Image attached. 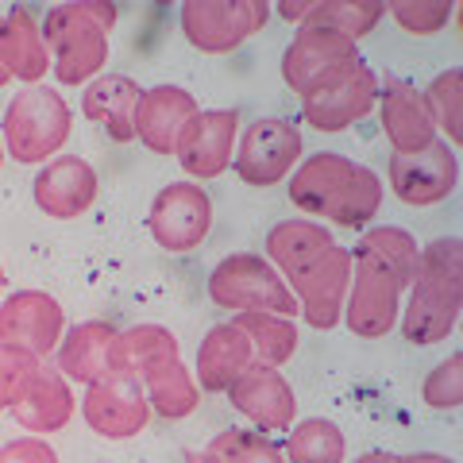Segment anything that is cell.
I'll use <instances>...</instances> for the list:
<instances>
[{
  "label": "cell",
  "mask_w": 463,
  "mask_h": 463,
  "mask_svg": "<svg viewBox=\"0 0 463 463\" xmlns=\"http://www.w3.org/2000/svg\"><path fill=\"white\" fill-rule=\"evenodd\" d=\"M185 463H221V459H216L209 448H205V452H190V456H185Z\"/></svg>",
  "instance_id": "ab89813d"
},
{
  "label": "cell",
  "mask_w": 463,
  "mask_h": 463,
  "mask_svg": "<svg viewBox=\"0 0 463 463\" xmlns=\"http://www.w3.org/2000/svg\"><path fill=\"white\" fill-rule=\"evenodd\" d=\"M251 364H255L251 340L243 336V328L236 321H224V325H213L209 336L201 340L194 379L205 394H224Z\"/></svg>",
  "instance_id": "603a6c76"
},
{
  "label": "cell",
  "mask_w": 463,
  "mask_h": 463,
  "mask_svg": "<svg viewBox=\"0 0 463 463\" xmlns=\"http://www.w3.org/2000/svg\"><path fill=\"white\" fill-rule=\"evenodd\" d=\"M182 344L170 328L163 325H136L116 332L112 352H109V379H143L155 364L163 359H178Z\"/></svg>",
  "instance_id": "484cf974"
},
{
  "label": "cell",
  "mask_w": 463,
  "mask_h": 463,
  "mask_svg": "<svg viewBox=\"0 0 463 463\" xmlns=\"http://www.w3.org/2000/svg\"><path fill=\"white\" fill-rule=\"evenodd\" d=\"M352 58H359L352 39L325 32V27H298L294 43L282 54V81L294 93H306L321 74H328L340 62H352Z\"/></svg>",
  "instance_id": "d6986e66"
},
{
  "label": "cell",
  "mask_w": 463,
  "mask_h": 463,
  "mask_svg": "<svg viewBox=\"0 0 463 463\" xmlns=\"http://www.w3.org/2000/svg\"><path fill=\"white\" fill-rule=\"evenodd\" d=\"M374 105H379V78L364 58L332 66L301 93V116L317 132H344L355 120L371 116Z\"/></svg>",
  "instance_id": "ba28073f"
},
{
  "label": "cell",
  "mask_w": 463,
  "mask_h": 463,
  "mask_svg": "<svg viewBox=\"0 0 463 463\" xmlns=\"http://www.w3.org/2000/svg\"><path fill=\"white\" fill-rule=\"evenodd\" d=\"M147 224H151L155 243L170 255H185L201 248L213 228V201L205 194V185H197V182L163 185L151 201Z\"/></svg>",
  "instance_id": "8fae6325"
},
{
  "label": "cell",
  "mask_w": 463,
  "mask_h": 463,
  "mask_svg": "<svg viewBox=\"0 0 463 463\" xmlns=\"http://www.w3.org/2000/svg\"><path fill=\"white\" fill-rule=\"evenodd\" d=\"M0 463H58V452L47 437H20L0 448Z\"/></svg>",
  "instance_id": "d590c367"
},
{
  "label": "cell",
  "mask_w": 463,
  "mask_h": 463,
  "mask_svg": "<svg viewBox=\"0 0 463 463\" xmlns=\"http://www.w3.org/2000/svg\"><path fill=\"white\" fill-rule=\"evenodd\" d=\"M209 452L221 463H286L279 444H274L270 437H263V432H248V429L216 432Z\"/></svg>",
  "instance_id": "1f68e13d"
},
{
  "label": "cell",
  "mask_w": 463,
  "mask_h": 463,
  "mask_svg": "<svg viewBox=\"0 0 463 463\" xmlns=\"http://www.w3.org/2000/svg\"><path fill=\"white\" fill-rule=\"evenodd\" d=\"M97 170L78 155H58L51 163H43L35 174L32 194L35 205L51 216V221H78L81 213L93 209L97 201Z\"/></svg>",
  "instance_id": "e0dca14e"
},
{
  "label": "cell",
  "mask_w": 463,
  "mask_h": 463,
  "mask_svg": "<svg viewBox=\"0 0 463 463\" xmlns=\"http://www.w3.org/2000/svg\"><path fill=\"white\" fill-rule=\"evenodd\" d=\"M301 163V132L298 124L279 120V116H263L248 132L240 136V151L232 158L240 182L255 185V190H270L282 178L298 170Z\"/></svg>",
  "instance_id": "30bf717a"
},
{
  "label": "cell",
  "mask_w": 463,
  "mask_h": 463,
  "mask_svg": "<svg viewBox=\"0 0 463 463\" xmlns=\"http://www.w3.org/2000/svg\"><path fill=\"white\" fill-rule=\"evenodd\" d=\"M139 383L151 402V413L166 417V421H182V417H190L201 405V386L194 379V371L182 364V355L155 364Z\"/></svg>",
  "instance_id": "4316f807"
},
{
  "label": "cell",
  "mask_w": 463,
  "mask_h": 463,
  "mask_svg": "<svg viewBox=\"0 0 463 463\" xmlns=\"http://www.w3.org/2000/svg\"><path fill=\"white\" fill-rule=\"evenodd\" d=\"M240 136V116L236 109H205L197 112L178 139V163L194 182H213L232 166Z\"/></svg>",
  "instance_id": "5bb4252c"
},
{
  "label": "cell",
  "mask_w": 463,
  "mask_h": 463,
  "mask_svg": "<svg viewBox=\"0 0 463 463\" xmlns=\"http://www.w3.org/2000/svg\"><path fill=\"white\" fill-rule=\"evenodd\" d=\"M182 35L201 54H232L270 20L267 0H185Z\"/></svg>",
  "instance_id": "9c48e42d"
},
{
  "label": "cell",
  "mask_w": 463,
  "mask_h": 463,
  "mask_svg": "<svg viewBox=\"0 0 463 463\" xmlns=\"http://www.w3.org/2000/svg\"><path fill=\"white\" fill-rule=\"evenodd\" d=\"M355 463H394V456H390V452H364Z\"/></svg>",
  "instance_id": "f35d334b"
},
{
  "label": "cell",
  "mask_w": 463,
  "mask_h": 463,
  "mask_svg": "<svg viewBox=\"0 0 463 463\" xmlns=\"http://www.w3.org/2000/svg\"><path fill=\"white\" fill-rule=\"evenodd\" d=\"M267 263L282 274L298 313L317 332L340 325L344 298L352 286V251L332 240L317 221H282L267 232Z\"/></svg>",
  "instance_id": "6da1fadb"
},
{
  "label": "cell",
  "mask_w": 463,
  "mask_h": 463,
  "mask_svg": "<svg viewBox=\"0 0 463 463\" xmlns=\"http://www.w3.org/2000/svg\"><path fill=\"white\" fill-rule=\"evenodd\" d=\"M197 112H201L197 97L185 93L182 85H155V90H143L139 109H136V139L151 155H174L185 124H190Z\"/></svg>",
  "instance_id": "ac0fdd59"
},
{
  "label": "cell",
  "mask_w": 463,
  "mask_h": 463,
  "mask_svg": "<svg viewBox=\"0 0 463 463\" xmlns=\"http://www.w3.org/2000/svg\"><path fill=\"white\" fill-rule=\"evenodd\" d=\"M344 432L336 421L325 417H306V421L289 425V440H286V463H344Z\"/></svg>",
  "instance_id": "f546056e"
},
{
  "label": "cell",
  "mask_w": 463,
  "mask_h": 463,
  "mask_svg": "<svg viewBox=\"0 0 463 463\" xmlns=\"http://www.w3.org/2000/svg\"><path fill=\"white\" fill-rule=\"evenodd\" d=\"M410 274L383 263L374 251L359 248L352 251V286L344 298L340 321L355 332L359 340H383L402 317V294L410 289Z\"/></svg>",
  "instance_id": "8992f818"
},
{
  "label": "cell",
  "mask_w": 463,
  "mask_h": 463,
  "mask_svg": "<svg viewBox=\"0 0 463 463\" xmlns=\"http://www.w3.org/2000/svg\"><path fill=\"white\" fill-rule=\"evenodd\" d=\"M0 66L8 70L12 81L24 85H39L47 78L51 51L32 8H12L8 16H0Z\"/></svg>",
  "instance_id": "7402d4cb"
},
{
  "label": "cell",
  "mask_w": 463,
  "mask_h": 463,
  "mask_svg": "<svg viewBox=\"0 0 463 463\" xmlns=\"http://www.w3.org/2000/svg\"><path fill=\"white\" fill-rule=\"evenodd\" d=\"M0 166H5V139H0Z\"/></svg>",
  "instance_id": "7bdbcfd3"
},
{
  "label": "cell",
  "mask_w": 463,
  "mask_h": 463,
  "mask_svg": "<svg viewBox=\"0 0 463 463\" xmlns=\"http://www.w3.org/2000/svg\"><path fill=\"white\" fill-rule=\"evenodd\" d=\"M236 325L243 328V336L251 340L255 364L263 367H286L298 352V325L289 317H274V313H240Z\"/></svg>",
  "instance_id": "83f0119b"
},
{
  "label": "cell",
  "mask_w": 463,
  "mask_h": 463,
  "mask_svg": "<svg viewBox=\"0 0 463 463\" xmlns=\"http://www.w3.org/2000/svg\"><path fill=\"white\" fill-rule=\"evenodd\" d=\"M5 85H12V78H8V70L0 66V90H5Z\"/></svg>",
  "instance_id": "60d3db41"
},
{
  "label": "cell",
  "mask_w": 463,
  "mask_h": 463,
  "mask_svg": "<svg viewBox=\"0 0 463 463\" xmlns=\"http://www.w3.org/2000/svg\"><path fill=\"white\" fill-rule=\"evenodd\" d=\"M43 39L51 51V70L62 85H90L109 62V35L116 27L112 0H70L43 16Z\"/></svg>",
  "instance_id": "277c9868"
},
{
  "label": "cell",
  "mask_w": 463,
  "mask_h": 463,
  "mask_svg": "<svg viewBox=\"0 0 463 463\" xmlns=\"http://www.w3.org/2000/svg\"><path fill=\"white\" fill-rule=\"evenodd\" d=\"M74 128V112L62 100V93L47 90V85H27L24 93H16L5 109V155H12L16 163H51V155H58L70 139Z\"/></svg>",
  "instance_id": "5b68a950"
},
{
  "label": "cell",
  "mask_w": 463,
  "mask_h": 463,
  "mask_svg": "<svg viewBox=\"0 0 463 463\" xmlns=\"http://www.w3.org/2000/svg\"><path fill=\"white\" fill-rule=\"evenodd\" d=\"M309 8H313V0H282L279 5V16L286 20V24H306V16H309Z\"/></svg>",
  "instance_id": "8d00e7d4"
},
{
  "label": "cell",
  "mask_w": 463,
  "mask_h": 463,
  "mask_svg": "<svg viewBox=\"0 0 463 463\" xmlns=\"http://www.w3.org/2000/svg\"><path fill=\"white\" fill-rule=\"evenodd\" d=\"M394 463H456V459L437 456V452H410V456H394Z\"/></svg>",
  "instance_id": "74e56055"
},
{
  "label": "cell",
  "mask_w": 463,
  "mask_h": 463,
  "mask_svg": "<svg viewBox=\"0 0 463 463\" xmlns=\"http://www.w3.org/2000/svg\"><path fill=\"white\" fill-rule=\"evenodd\" d=\"M383 16L386 12L379 0H313V8L301 27H325V32H336L344 39L359 43L379 27Z\"/></svg>",
  "instance_id": "f1b7e54d"
},
{
  "label": "cell",
  "mask_w": 463,
  "mask_h": 463,
  "mask_svg": "<svg viewBox=\"0 0 463 463\" xmlns=\"http://www.w3.org/2000/svg\"><path fill=\"white\" fill-rule=\"evenodd\" d=\"M224 394L259 432H289V425H294V417H298L294 386L282 379L279 367L251 364Z\"/></svg>",
  "instance_id": "2e32d148"
},
{
  "label": "cell",
  "mask_w": 463,
  "mask_h": 463,
  "mask_svg": "<svg viewBox=\"0 0 463 463\" xmlns=\"http://www.w3.org/2000/svg\"><path fill=\"white\" fill-rule=\"evenodd\" d=\"M289 201L309 213L325 216L336 228H367L383 205L379 174L364 163H352L336 151H317L306 163H298L289 178Z\"/></svg>",
  "instance_id": "7a4b0ae2"
},
{
  "label": "cell",
  "mask_w": 463,
  "mask_h": 463,
  "mask_svg": "<svg viewBox=\"0 0 463 463\" xmlns=\"http://www.w3.org/2000/svg\"><path fill=\"white\" fill-rule=\"evenodd\" d=\"M459 306H463V243L456 236H440L425 243L421 259H417L410 301L402 306L398 317L402 336L417 347L448 340L459 325Z\"/></svg>",
  "instance_id": "3957f363"
},
{
  "label": "cell",
  "mask_w": 463,
  "mask_h": 463,
  "mask_svg": "<svg viewBox=\"0 0 463 463\" xmlns=\"http://www.w3.org/2000/svg\"><path fill=\"white\" fill-rule=\"evenodd\" d=\"M383 12L410 35H437L456 16V0H386Z\"/></svg>",
  "instance_id": "d6a6232c"
},
{
  "label": "cell",
  "mask_w": 463,
  "mask_h": 463,
  "mask_svg": "<svg viewBox=\"0 0 463 463\" xmlns=\"http://www.w3.org/2000/svg\"><path fill=\"white\" fill-rule=\"evenodd\" d=\"M386 174H390V190H394L398 201H405L413 209H425V205H440L444 197L456 194L459 158L444 139H432L421 151L390 155Z\"/></svg>",
  "instance_id": "7c38bea8"
},
{
  "label": "cell",
  "mask_w": 463,
  "mask_h": 463,
  "mask_svg": "<svg viewBox=\"0 0 463 463\" xmlns=\"http://www.w3.org/2000/svg\"><path fill=\"white\" fill-rule=\"evenodd\" d=\"M379 116H383V132L390 139V147H394V155L421 151L437 139L425 97L402 78H386V85H379Z\"/></svg>",
  "instance_id": "ffe728a7"
},
{
  "label": "cell",
  "mask_w": 463,
  "mask_h": 463,
  "mask_svg": "<svg viewBox=\"0 0 463 463\" xmlns=\"http://www.w3.org/2000/svg\"><path fill=\"white\" fill-rule=\"evenodd\" d=\"M35 371H39V359L35 355L0 344V410H12V405L24 398L27 383L35 379Z\"/></svg>",
  "instance_id": "e575fe53"
},
{
  "label": "cell",
  "mask_w": 463,
  "mask_h": 463,
  "mask_svg": "<svg viewBox=\"0 0 463 463\" xmlns=\"http://www.w3.org/2000/svg\"><path fill=\"white\" fill-rule=\"evenodd\" d=\"M66 332L62 306L47 289H16L0 301V344L47 359Z\"/></svg>",
  "instance_id": "4fadbf2b"
},
{
  "label": "cell",
  "mask_w": 463,
  "mask_h": 463,
  "mask_svg": "<svg viewBox=\"0 0 463 463\" xmlns=\"http://www.w3.org/2000/svg\"><path fill=\"white\" fill-rule=\"evenodd\" d=\"M74 410H78V398L70 390V383L58 374V367L39 364L35 379L24 390V398L12 405V417H16L20 429L35 432V437H51V432H62L74 421Z\"/></svg>",
  "instance_id": "44dd1931"
},
{
  "label": "cell",
  "mask_w": 463,
  "mask_h": 463,
  "mask_svg": "<svg viewBox=\"0 0 463 463\" xmlns=\"http://www.w3.org/2000/svg\"><path fill=\"white\" fill-rule=\"evenodd\" d=\"M421 398L429 410H459L463 405V355L459 352L448 355L437 371H429Z\"/></svg>",
  "instance_id": "836d02e7"
},
{
  "label": "cell",
  "mask_w": 463,
  "mask_h": 463,
  "mask_svg": "<svg viewBox=\"0 0 463 463\" xmlns=\"http://www.w3.org/2000/svg\"><path fill=\"white\" fill-rule=\"evenodd\" d=\"M143 90L128 74H100L85 85L81 93V112L85 120L100 124L116 143L136 139V109H139Z\"/></svg>",
  "instance_id": "cb8c5ba5"
},
{
  "label": "cell",
  "mask_w": 463,
  "mask_h": 463,
  "mask_svg": "<svg viewBox=\"0 0 463 463\" xmlns=\"http://www.w3.org/2000/svg\"><path fill=\"white\" fill-rule=\"evenodd\" d=\"M209 298L213 306L236 313H274V317H289V321L298 317V301L282 282V274L255 251L221 259L209 274Z\"/></svg>",
  "instance_id": "52a82bcc"
},
{
  "label": "cell",
  "mask_w": 463,
  "mask_h": 463,
  "mask_svg": "<svg viewBox=\"0 0 463 463\" xmlns=\"http://www.w3.org/2000/svg\"><path fill=\"white\" fill-rule=\"evenodd\" d=\"M81 417L97 437L105 440H132L151 421V402L136 379H100L85 386Z\"/></svg>",
  "instance_id": "9a60e30c"
},
{
  "label": "cell",
  "mask_w": 463,
  "mask_h": 463,
  "mask_svg": "<svg viewBox=\"0 0 463 463\" xmlns=\"http://www.w3.org/2000/svg\"><path fill=\"white\" fill-rule=\"evenodd\" d=\"M116 328L109 321H81L70 332H62L54 355H58V374L66 383L93 386L109 379V352H112Z\"/></svg>",
  "instance_id": "d4e9b609"
},
{
  "label": "cell",
  "mask_w": 463,
  "mask_h": 463,
  "mask_svg": "<svg viewBox=\"0 0 463 463\" xmlns=\"http://www.w3.org/2000/svg\"><path fill=\"white\" fill-rule=\"evenodd\" d=\"M0 294H5V267H0Z\"/></svg>",
  "instance_id": "b9f144b4"
},
{
  "label": "cell",
  "mask_w": 463,
  "mask_h": 463,
  "mask_svg": "<svg viewBox=\"0 0 463 463\" xmlns=\"http://www.w3.org/2000/svg\"><path fill=\"white\" fill-rule=\"evenodd\" d=\"M425 97V109L432 116V128H440V132L448 136V147H459V139H463V74L452 66V70H444V74H437L429 81V90L421 93Z\"/></svg>",
  "instance_id": "4dcf8cb0"
}]
</instances>
